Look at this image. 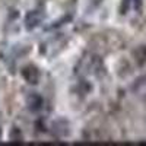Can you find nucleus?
<instances>
[{"mask_svg":"<svg viewBox=\"0 0 146 146\" xmlns=\"http://www.w3.org/2000/svg\"><path fill=\"white\" fill-rule=\"evenodd\" d=\"M41 21H42V15L40 13V12L34 10V12H29V13L27 15V18H25V25H27L28 29H32V28H35V27H38L40 23H41Z\"/></svg>","mask_w":146,"mask_h":146,"instance_id":"f257e3e1","label":"nucleus"},{"mask_svg":"<svg viewBox=\"0 0 146 146\" xmlns=\"http://www.w3.org/2000/svg\"><path fill=\"white\" fill-rule=\"evenodd\" d=\"M22 75H23V78H25L29 83H36V82H38V79H40L38 70H36L35 67H32V66L23 69L22 70Z\"/></svg>","mask_w":146,"mask_h":146,"instance_id":"f03ea898","label":"nucleus"}]
</instances>
